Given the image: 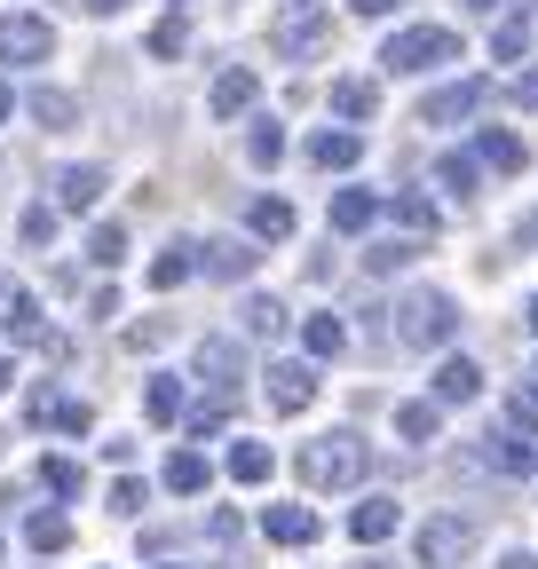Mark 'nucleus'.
Wrapping results in <instances>:
<instances>
[{
    "instance_id": "7c9ffc66",
    "label": "nucleus",
    "mask_w": 538,
    "mask_h": 569,
    "mask_svg": "<svg viewBox=\"0 0 538 569\" xmlns=\"http://www.w3.org/2000/svg\"><path fill=\"white\" fill-rule=\"evenodd\" d=\"M143 411H151L159 427H167V419H182V411H190V403H182V380H175V372H159V380L143 388Z\"/></svg>"
},
{
    "instance_id": "bb28decb",
    "label": "nucleus",
    "mask_w": 538,
    "mask_h": 569,
    "mask_svg": "<svg viewBox=\"0 0 538 569\" xmlns=\"http://www.w3.org/2000/svg\"><path fill=\"white\" fill-rule=\"evenodd\" d=\"M190 269H198V246H190V238H175V246L151 261V284H159V293H175V284H182Z\"/></svg>"
},
{
    "instance_id": "c756f323",
    "label": "nucleus",
    "mask_w": 538,
    "mask_h": 569,
    "mask_svg": "<svg viewBox=\"0 0 538 569\" xmlns=\"http://www.w3.org/2000/svg\"><path fill=\"white\" fill-rule=\"evenodd\" d=\"M269 467H278V459H269V443H230V482H269Z\"/></svg>"
},
{
    "instance_id": "1a4fd4ad",
    "label": "nucleus",
    "mask_w": 538,
    "mask_h": 569,
    "mask_svg": "<svg viewBox=\"0 0 538 569\" xmlns=\"http://www.w3.org/2000/svg\"><path fill=\"white\" fill-rule=\"evenodd\" d=\"M198 380H207V388L230 403V396H238V380H246V356H238V340H222V332H215V340H198Z\"/></svg>"
},
{
    "instance_id": "a18cd8bd",
    "label": "nucleus",
    "mask_w": 538,
    "mask_h": 569,
    "mask_svg": "<svg viewBox=\"0 0 538 569\" xmlns=\"http://www.w3.org/2000/svg\"><path fill=\"white\" fill-rule=\"evenodd\" d=\"M349 9H357V17H396L404 0H349Z\"/></svg>"
},
{
    "instance_id": "6ab92c4d",
    "label": "nucleus",
    "mask_w": 538,
    "mask_h": 569,
    "mask_svg": "<svg viewBox=\"0 0 538 569\" xmlns=\"http://www.w3.org/2000/svg\"><path fill=\"white\" fill-rule=\"evenodd\" d=\"M484 467H499V475H522L530 467V436L522 427H499V436H484V451H476Z\"/></svg>"
},
{
    "instance_id": "f03ea898",
    "label": "nucleus",
    "mask_w": 538,
    "mask_h": 569,
    "mask_svg": "<svg viewBox=\"0 0 538 569\" xmlns=\"http://www.w3.org/2000/svg\"><path fill=\"white\" fill-rule=\"evenodd\" d=\"M451 332H459V301L451 293H436V284L404 293V309H396V340L404 348H451Z\"/></svg>"
},
{
    "instance_id": "c85d7f7f",
    "label": "nucleus",
    "mask_w": 538,
    "mask_h": 569,
    "mask_svg": "<svg viewBox=\"0 0 538 569\" xmlns=\"http://www.w3.org/2000/svg\"><path fill=\"white\" fill-rule=\"evenodd\" d=\"M24 111H32L40 127H72V119H80V103L63 96V88H32V96H24Z\"/></svg>"
},
{
    "instance_id": "a211bd4d",
    "label": "nucleus",
    "mask_w": 538,
    "mask_h": 569,
    "mask_svg": "<svg viewBox=\"0 0 538 569\" xmlns=\"http://www.w3.org/2000/svg\"><path fill=\"white\" fill-rule=\"evenodd\" d=\"M253 96H261V80L246 63H230L222 80H215V119H238V111H253Z\"/></svg>"
},
{
    "instance_id": "a878e982",
    "label": "nucleus",
    "mask_w": 538,
    "mask_h": 569,
    "mask_svg": "<svg viewBox=\"0 0 538 569\" xmlns=\"http://www.w3.org/2000/svg\"><path fill=\"white\" fill-rule=\"evenodd\" d=\"M436 419H444L436 396H428V403H396V436H404V443H436Z\"/></svg>"
},
{
    "instance_id": "423d86ee",
    "label": "nucleus",
    "mask_w": 538,
    "mask_h": 569,
    "mask_svg": "<svg viewBox=\"0 0 538 569\" xmlns=\"http://www.w3.org/2000/svg\"><path fill=\"white\" fill-rule=\"evenodd\" d=\"M484 103H491V80H451V88H436L420 103V127H459V119H476Z\"/></svg>"
},
{
    "instance_id": "e433bc0d",
    "label": "nucleus",
    "mask_w": 538,
    "mask_h": 569,
    "mask_svg": "<svg viewBox=\"0 0 538 569\" xmlns=\"http://www.w3.org/2000/svg\"><path fill=\"white\" fill-rule=\"evenodd\" d=\"M24 538H32L40 553H56V546H72V522H63V515H32V522H24Z\"/></svg>"
},
{
    "instance_id": "7ed1b4c3",
    "label": "nucleus",
    "mask_w": 538,
    "mask_h": 569,
    "mask_svg": "<svg viewBox=\"0 0 538 569\" xmlns=\"http://www.w3.org/2000/svg\"><path fill=\"white\" fill-rule=\"evenodd\" d=\"M380 63L388 71H444V63H459V32L451 24H404V32H388V48H380Z\"/></svg>"
},
{
    "instance_id": "6e6d98bb",
    "label": "nucleus",
    "mask_w": 538,
    "mask_h": 569,
    "mask_svg": "<svg viewBox=\"0 0 538 569\" xmlns=\"http://www.w3.org/2000/svg\"><path fill=\"white\" fill-rule=\"evenodd\" d=\"M530 238H538V222H530Z\"/></svg>"
},
{
    "instance_id": "39448f33",
    "label": "nucleus",
    "mask_w": 538,
    "mask_h": 569,
    "mask_svg": "<svg viewBox=\"0 0 538 569\" xmlns=\"http://www.w3.org/2000/svg\"><path fill=\"white\" fill-rule=\"evenodd\" d=\"M325 32H332V17L317 9V0H286L278 24H269V48H278V56H317Z\"/></svg>"
},
{
    "instance_id": "a19ab883",
    "label": "nucleus",
    "mask_w": 538,
    "mask_h": 569,
    "mask_svg": "<svg viewBox=\"0 0 538 569\" xmlns=\"http://www.w3.org/2000/svg\"><path fill=\"white\" fill-rule=\"evenodd\" d=\"M143 498H151L143 482H134V475H119V482H111V515H143Z\"/></svg>"
},
{
    "instance_id": "f3484780",
    "label": "nucleus",
    "mask_w": 538,
    "mask_h": 569,
    "mask_svg": "<svg viewBox=\"0 0 538 569\" xmlns=\"http://www.w3.org/2000/svg\"><path fill=\"white\" fill-rule=\"evenodd\" d=\"M96 198H103V167H63L56 174V206L63 213H88Z\"/></svg>"
},
{
    "instance_id": "2f4dec72",
    "label": "nucleus",
    "mask_w": 538,
    "mask_h": 569,
    "mask_svg": "<svg viewBox=\"0 0 538 569\" xmlns=\"http://www.w3.org/2000/svg\"><path fill=\"white\" fill-rule=\"evenodd\" d=\"M246 159H253V167H278V159H286V127H278V119H253Z\"/></svg>"
},
{
    "instance_id": "37998d69",
    "label": "nucleus",
    "mask_w": 538,
    "mask_h": 569,
    "mask_svg": "<svg viewBox=\"0 0 538 569\" xmlns=\"http://www.w3.org/2000/svg\"><path fill=\"white\" fill-rule=\"evenodd\" d=\"M507 419L530 436V427H538V396H530V388H515V396H507Z\"/></svg>"
},
{
    "instance_id": "f8f14e48",
    "label": "nucleus",
    "mask_w": 538,
    "mask_h": 569,
    "mask_svg": "<svg viewBox=\"0 0 538 569\" xmlns=\"http://www.w3.org/2000/svg\"><path fill=\"white\" fill-rule=\"evenodd\" d=\"M32 419H40V427H56V436H88V427H96V411H88L80 396H48V388L32 396Z\"/></svg>"
},
{
    "instance_id": "5fc2aeb1",
    "label": "nucleus",
    "mask_w": 538,
    "mask_h": 569,
    "mask_svg": "<svg viewBox=\"0 0 538 569\" xmlns=\"http://www.w3.org/2000/svg\"><path fill=\"white\" fill-rule=\"evenodd\" d=\"M365 569H388V561H365Z\"/></svg>"
},
{
    "instance_id": "49530a36",
    "label": "nucleus",
    "mask_w": 538,
    "mask_h": 569,
    "mask_svg": "<svg viewBox=\"0 0 538 569\" xmlns=\"http://www.w3.org/2000/svg\"><path fill=\"white\" fill-rule=\"evenodd\" d=\"M467 17H507V0H459Z\"/></svg>"
},
{
    "instance_id": "412c9836",
    "label": "nucleus",
    "mask_w": 538,
    "mask_h": 569,
    "mask_svg": "<svg viewBox=\"0 0 538 569\" xmlns=\"http://www.w3.org/2000/svg\"><path fill=\"white\" fill-rule=\"evenodd\" d=\"M261 530L278 538V546H309V538H317V515H309V507H269Z\"/></svg>"
},
{
    "instance_id": "09e8293b",
    "label": "nucleus",
    "mask_w": 538,
    "mask_h": 569,
    "mask_svg": "<svg viewBox=\"0 0 538 569\" xmlns=\"http://www.w3.org/2000/svg\"><path fill=\"white\" fill-rule=\"evenodd\" d=\"M499 569H538V553H507V561H499Z\"/></svg>"
},
{
    "instance_id": "4c0bfd02",
    "label": "nucleus",
    "mask_w": 538,
    "mask_h": 569,
    "mask_svg": "<svg viewBox=\"0 0 538 569\" xmlns=\"http://www.w3.org/2000/svg\"><path fill=\"white\" fill-rule=\"evenodd\" d=\"M182 48H190V24H182V17H167V24H151V56H159V63H175Z\"/></svg>"
},
{
    "instance_id": "603ef678",
    "label": "nucleus",
    "mask_w": 538,
    "mask_h": 569,
    "mask_svg": "<svg viewBox=\"0 0 538 569\" xmlns=\"http://www.w3.org/2000/svg\"><path fill=\"white\" fill-rule=\"evenodd\" d=\"M522 388H530V396H538V356H530V372H522Z\"/></svg>"
},
{
    "instance_id": "72a5a7b5",
    "label": "nucleus",
    "mask_w": 538,
    "mask_h": 569,
    "mask_svg": "<svg viewBox=\"0 0 538 569\" xmlns=\"http://www.w3.org/2000/svg\"><path fill=\"white\" fill-rule=\"evenodd\" d=\"M167 490L198 498V490H207V459H198V451H175V459H167Z\"/></svg>"
},
{
    "instance_id": "b1692460",
    "label": "nucleus",
    "mask_w": 538,
    "mask_h": 569,
    "mask_svg": "<svg viewBox=\"0 0 538 569\" xmlns=\"http://www.w3.org/2000/svg\"><path fill=\"white\" fill-rule=\"evenodd\" d=\"M246 230H253V238H269V246H278V238H293V206H286V198H253Z\"/></svg>"
},
{
    "instance_id": "6e6552de",
    "label": "nucleus",
    "mask_w": 538,
    "mask_h": 569,
    "mask_svg": "<svg viewBox=\"0 0 538 569\" xmlns=\"http://www.w3.org/2000/svg\"><path fill=\"white\" fill-rule=\"evenodd\" d=\"M309 403H317V365H309V356L269 365V411H309Z\"/></svg>"
},
{
    "instance_id": "cd10ccee",
    "label": "nucleus",
    "mask_w": 538,
    "mask_h": 569,
    "mask_svg": "<svg viewBox=\"0 0 538 569\" xmlns=\"http://www.w3.org/2000/svg\"><path fill=\"white\" fill-rule=\"evenodd\" d=\"M388 213H396V222L404 230H412V238H436V222H444V213L420 198V190H404V198H388Z\"/></svg>"
},
{
    "instance_id": "dca6fc26",
    "label": "nucleus",
    "mask_w": 538,
    "mask_h": 569,
    "mask_svg": "<svg viewBox=\"0 0 538 569\" xmlns=\"http://www.w3.org/2000/svg\"><path fill=\"white\" fill-rule=\"evenodd\" d=\"M484 396V372L467 365V356H444L436 365V403H476Z\"/></svg>"
},
{
    "instance_id": "c9c22d12",
    "label": "nucleus",
    "mask_w": 538,
    "mask_h": 569,
    "mask_svg": "<svg viewBox=\"0 0 538 569\" xmlns=\"http://www.w3.org/2000/svg\"><path fill=\"white\" fill-rule=\"evenodd\" d=\"M522 48H530V24H522V17H499V24H491V56H499V63H515Z\"/></svg>"
},
{
    "instance_id": "473e14b6",
    "label": "nucleus",
    "mask_w": 538,
    "mask_h": 569,
    "mask_svg": "<svg viewBox=\"0 0 538 569\" xmlns=\"http://www.w3.org/2000/svg\"><path fill=\"white\" fill-rule=\"evenodd\" d=\"M476 182H484V167H476V159H436V190H451V198H476Z\"/></svg>"
},
{
    "instance_id": "8fccbe9b",
    "label": "nucleus",
    "mask_w": 538,
    "mask_h": 569,
    "mask_svg": "<svg viewBox=\"0 0 538 569\" xmlns=\"http://www.w3.org/2000/svg\"><path fill=\"white\" fill-rule=\"evenodd\" d=\"M17 388V365H9V356H0V396H9Z\"/></svg>"
},
{
    "instance_id": "393cba45",
    "label": "nucleus",
    "mask_w": 538,
    "mask_h": 569,
    "mask_svg": "<svg viewBox=\"0 0 538 569\" xmlns=\"http://www.w3.org/2000/svg\"><path fill=\"white\" fill-rule=\"evenodd\" d=\"M332 111L357 127V119H372V111H380V88H372V80H332Z\"/></svg>"
},
{
    "instance_id": "9d476101",
    "label": "nucleus",
    "mask_w": 538,
    "mask_h": 569,
    "mask_svg": "<svg viewBox=\"0 0 538 569\" xmlns=\"http://www.w3.org/2000/svg\"><path fill=\"white\" fill-rule=\"evenodd\" d=\"M0 332H9V340H48L32 284H17V277H0Z\"/></svg>"
},
{
    "instance_id": "5701e85b",
    "label": "nucleus",
    "mask_w": 538,
    "mask_h": 569,
    "mask_svg": "<svg viewBox=\"0 0 538 569\" xmlns=\"http://www.w3.org/2000/svg\"><path fill=\"white\" fill-rule=\"evenodd\" d=\"M238 317H246V332H253V340H278V332H286V301H278V293H246V309H238Z\"/></svg>"
},
{
    "instance_id": "3c124183",
    "label": "nucleus",
    "mask_w": 538,
    "mask_h": 569,
    "mask_svg": "<svg viewBox=\"0 0 538 569\" xmlns=\"http://www.w3.org/2000/svg\"><path fill=\"white\" fill-rule=\"evenodd\" d=\"M9 111H17V96H9V80H0V119H9Z\"/></svg>"
},
{
    "instance_id": "20e7f679",
    "label": "nucleus",
    "mask_w": 538,
    "mask_h": 569,
    "mask_svg": "<svg viewBox=\"0 0 538 569\" xmlns=\"http://www.w3.org/2000/svg\"><path fill=\"white\" fill-rule=\"evenodd\" d=\"M412 546H420V569H459L467 553H476V522L467 515H428Z\"/></svg>"
},
{
    "instance_id": "f704fd0d",
    "label": "nucleus",
    "mask_w": 538,
    "mask_h": 569,
    "mask_svg": "<svg viewBox=\"0 0 538 569\" xmlns=\"http://www.w3.org/2000/svg\"><path fill=\"white\" fill-rule=\"evenodd\" d=\"M412 253H420L412 238H380V246H365V269H372V277H396V269L412 261Z\"/></svg>"
},
{
    "instance_id": "f257e3e1",
    "label": "nucleus",
    "mask_w": 538,
    "mask_h": 569,
    "mask_svg": "<svg viewBox=\"0 0 538 569\" xmlns=\"http://www.w3.org/2000/svg\"><path fill=\"white\" fill-rule=\"evenodd\" d=\"M301 482H309V490H349V482H365V443L349 436V427H332V436L301 443Z\"/></svg>"
},
{
    "instance_id": "ea45409f",
    "label": "nucleus",
    "mask_w": 538,
    "mask_h": 569,
    "mask_svg": "<svg viewBox=\"0 0 538 569\" xmlns=\"http://www.w3.org/2000/svg\"><path fill=\"white\" fill-rule=\"evenodd\" d=\"M40 482H48L56 498H80V459H48V467H40Z\"/></svg>"
},
{
    "instance_id": "79ce46f5",
    "label": "nucleus",
    "mask_w": 538,
    "mask_h": 569,
    "mask_svg": "<svg viewBox=\"0 0 538 569\" xmlns=\"http://www.w3.org/2000/svg\"><path fill=\"white\" fill-rule=\"evenodd\" d=\"M56 238V206H24V246H48Z\"/></svg>"
},
{
    "instance_id": "0eeeda50",
    "label": "nucleus",
    "mask_w": 538,
    "mask_h": 569,
    "mask_svg": "<svg viewBox=\"0 0 538 569\" xmlns=\"http://www.w3.org/2000/svg\"><path fill=\"white\" fill-rule=\"evenodd\" d=\"M48 48H56V32H48V17H0V63H48Z\"/></svg>"
},
{
    "instance_id": "2eb2a0df",
    "label": "nucleus",
    "mask_w": 538,
    "mask_h": 569,
    "mask_svg": "<svg viewBox=\"0 0 538 569\" xmlns=\"http://www.w3.org/2000/svg\"><path fill=\"white\" fill-rule=\"evenodd\" d=\"M198 269H207V277H253V246L246 238H215V246H198Z\"/></svg>"
},
{
    "instance_id": "9b49d317",
    "label": "nucleus",
    "mask_w": 538,
    "mask_h": 569,
    "mask_svg": "<svg viewBox=\"0 0 538 569\" xmlns=\"http://www.w3.org/2000/svg\"><path fill=\"white\" fill-rule=\"evenodd\" d=\"M309 159H317L325 174H349V167L365 159V134H357V127H325V134H309Z\"/></svg>"
},
{
    "instance_id": "864d4df0",
    "label": "nucleus",
    "mask_w": 538,
    "mask_h": 569,
    "mask_svg": "<svg viewBox=\"0 0 538 569\" xmlns=\"http://www.w3.org/2000/svg\"><path fill=\"white\" fill-rule=\"evenodd\" d=\"M530 332H538V293H530Z\"/></svg>"
},
{
    "instance_id": "58836bf2",
    "label": "nucleus",
    "mask_w": 538,
    "mask_h": 569,
    "mask_svg": "<svg viewBox=\"0 0 538 569\" xmlns=\"http://www.w3.org/2000/svg\"><path fill=\"white\" fill-rule=\"evenodd\" d=\"M119 253H127V230H119V222H103V230L88 238V261H96V269H119Z\"/></svg>"
},
{
    "instance_id": "de8ad7c7",
    "label": "nucleus",
    "mask_w": 538,
    "mask_h": 569,
    "mask_svg": "<svg viewBox=\"0 0 538 569\" xmlns=\"http://www.w3.org/2000/svg\"><path fill=\"white\" fill-rule=\"evenodd\" d=\"M80 9H96V17H119V9H127V0H80Z\"/></svg>"
},
{
    "instance_id": "4be33fe9",
    "label": "nucleus",
    "mask_w": 538,
    "mask_h": 569,
    "mask_svg": "<svg viewBox=\"0 0 538 569\" xmlns=\"http://www.w3.org/2000/svg\"><path fill=\"white\" fill-rule=\"evenodd\" d=\"M301 348H309V365H325V356L349 348V325H341V317H309V325H301Z\"/></svg>"
},
{
    "instance_id": "4468645a",
    "label": "nucleus",
    "mask_w": 538,
    "mask_h": 569,
    "mask_svg": "<svg viewBox=\"0 0 538 569\" xmlns=\"http://www.w3.org/2000/svg\"><path fill=\"white\" fill-rule=\"evenodd\" d=\"M396 522H404L396 498H365V507H349V538H357V546H380Z\"/></svg>"
},
{
    "instance_id": "aec40b11",
    "label": "nucleus",
    "mask_w": 538,
    "mask_h": 569,
    "mask_svg": "<svg viewBox=\"0 0 538 569\" xmlns=\"http://www.w3.org/2000/svg\"><path fill=\"white\" fill-rule=\"evenodd\" d=\"M372 213H380V198H372V190H332V230H341V238L372 230Z\"/></svg>"
},
{
    "instance_id": "ddd939ff",
    "label": "nucleus",
    "mask_w": 538,
    "mask_h": 569,
    "mask_svg": "<svg viewBox=\"0 0 538 569\" xmlns=\"http://www.w3.org/2000/svg\"><path fill=\"white\" fill-rule=\"evenodd\" d=\"M522 159H530V151H522V134H515V127H484V134H476V167H491V174H522Z\"/></svg>"
},
{
    "instance_id": "c03bdc74",
    "label": "nucleus",
    "mask_w": 538,
    "mask_h": 569,
    "mask_svg": "<svg viewBox=\"0 0 538 569\" xmlns=\"http://www.w3.org/2000/svg\"><path fill=\"white\" fill-rule=\"evenodd\" d=\"M515 103H522V111H538V71H522V80H515Z\"/></svg>"
}]
</instances>
